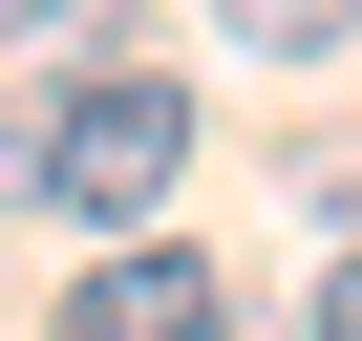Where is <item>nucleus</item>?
Instances as JSON below:
<instances>
[{
  "label": "nucleus",
  "mask_w": 362,
  "mask_h": 341,
  "mask_svg": "<svg viewBox=\"0 0 362 341\" xmlns=\"http://www.w3.org/2000/svg\"><path fill=\"white\" fill-rule=\"evenodd\" d=\"M0 43H86V0H0Z\"/></svg>",
  "instance_id": "4"
},
{
  "label": "nucleus",
  "mask_w": 362,
  "mask_h": 341,
  "mask_svg": "<svg viewBox=\"0 0 362 341\" xmlns=\"http://www.w3.org/2000/svg\"><path fill=\"white\" fill-rule=\"evenodd\" d=\"M320 341H362V256H320Z\"/></svg>",
  "instance_id": "5"
},
{
  "label": "nucleus",
  "mask_w": 362,
  "mask_h": 341,
  "mask_svg": "<svg viewBox=\"0 0 362 341\" xmlns=\"http://www.w3.org/2000/svg\"><path fill=\"white\" fill-rule=\"evenodd\" d=\"M0 192H43L86 235H170V192H192V86L170 64H64L22 107V170H0Z\"/></svg>",
  "instance_id": "1"
},
{
  "label": "nucleus",
  "mask_w": 362,
  "mask_h": 341,
  "mask_svg": "<svg viewBox=\"0 0 362 341\" xmlns=\"http://www.w3.org/2000/svg\"><path fill=\"white\" fill-rule=\"evenodd\" d=\"M341 22H362V0H235V43H256V64H320Z\"/></svg>",
  "instance_id": "3"
},
{
  "label": "nucleus",
  "mask_w": 362,
  "mask_h": 341,
  "mask_svg": "<svg viewBox=\"0 0 362 341\" xmlns=\"http://www.w3.org/2000/svg\"><path fill=\"white\" fill-rule=\"evenodd\" d=\"M43 341H235V277L192 256V235H107L86 277H64V320Z\"/></svg>",
  "instance_id": "2"
}]
</instances>
